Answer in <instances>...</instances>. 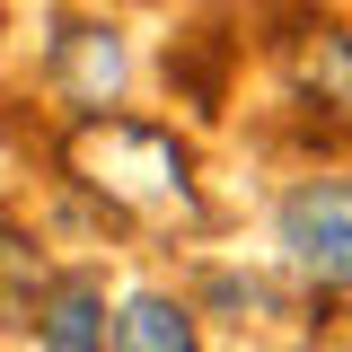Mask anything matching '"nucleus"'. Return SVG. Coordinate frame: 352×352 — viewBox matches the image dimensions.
Instances as JSON below:
<instances>
[{"instance_id":"1","label":"nucleus","mask_w":352,"mask_h":352,"mask_svg":"<svg viewBox=\"0 0 352 352\" xmlns=\"http://www.w3.org/2000/svg\"><path fill=\"white\" fill-rule=\"evenodd\" d=\"M71 168H80L115 212H132V220L176 229V220L203 212V203H194V176H185V150H176L168 132H150V124H88L80 150H71Z\"/></svg>"},{"instance_id":"2","label":"nucleus","mask_w":352,"mask_h":352,"mask_svg":"<svg viewBox=\"0 0 352 352\" xmlns=\"http://www.w3.org/2000/svg\"><path fill=\"white\" fill-rule=\"evenodd\" d=\"M282 256L317 291H352V185H291L282 194Z\"/></svg>"},{"instance_id":"3","label":"nucleus","mask_w":352,"mask_h":352,"mask_svg":"<svg viewBox=\"0 0 352 352\" xmlns=\"http://www.w3.org/2000/svg\"><path fill=\"white\" fill-rule=\"evenodd\" d=\"M53 88L80 115L115 106V88H124V44H115V27H62V44H53Z\"/></svg>"},{"instance_id":"4","label":"nucleus","mask_w":352,"mask_h":352,"mask_svg":"<svg viewBox=\"0 0 352 352\" xmlns=\"http://www.w3.org/2000/svg\"><path fill=\"white\" fill-rule=\"evenodd\" d=\"M291 80L326 124L352 132V27H300L291 36Z\"/></svg>"},{"instance_id":"5","label":"nucleus","mask_w":352,"mask_h":352,"mask_svg":"<svg viewBox=\"0 0 352 352\" xmlns=\"http://www.w3.org/2000/svg\"><path fill=\"white\" fill-rule=\"evenodd\" d=\"M36 335H44V352H106V291H97L88 273H62V282H44Z\"/></svg>"},{"instance_id":"6","label":"nucleus","mask_w":352,"mask_h":352,"mask_svg":"<svg viewBox=\"0 0 352 352\" xmlns=\"http://www.w3.org/2000/svg\"><path fill=\"white\" fill-rule=\"evenodd\" d=\"M115 352H194V317L159 291H132L115 317Z\"/></svg>"},{"instance_id":"7","label":"nucleus","mask_w":352,"mask_h":352,"mask_svg":"<svg viewBox=\"0 0 352 352\" xmlns=\"http://www.w3.org/2000/svg\"><path fill=\"white\" fill-rule=\"evenodd\" d=\"M36 308H44V256L0 212V326H36Z\"/></svg>"}]
</instances>
